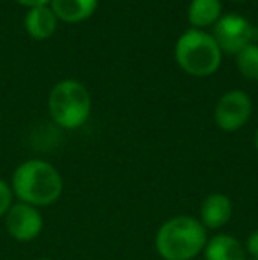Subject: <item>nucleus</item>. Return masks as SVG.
<instances>
[{
  "instance_id": "obj_12",
  "label": "nucleus",
  "mask_w": 258,
  "mask_h": 260,
  "mask_svg": "<svg viewBox=\"0 0 258 260\" xmlns=\"http://www.w3.org/2000/svg\"><path fill=\"white\" fill-rule=\"evenodd\" d=\"M221 18L219 0H191L188 7V20L193 28L202 30L203 27L214 25Z\"/></svg>"
},
{
  "instance_id": "obj_16",
  "label": "nucleus",
  "mask_w": 258,
  "mask_h": 260,
  "mask_svg": "<svg viewBox=\"0 0 258 260\" xmlns=\"http://www.w3.org/2000/svg\"><path fill=\"white\" fill-rule=\"evenodd\" d=\"M18 2L28 7H39V6H48V2H52V0H18Z\"/></svg>"
},
{
  "instance_id": "obj_15",
  "label": "nucleus",
  "mask_w": 258,
  "mask_h": 260,
  "mask_svg": "<svg viewBox=\"0 0 258 260\" xmlns=\"http://www.w3.org/2000/svg\"><path fill=\"white\" fill-rule=\"evenodd\" d=\"M246 251L253 257V260H258V230L249 234L248 241H246Z\"/></svg>"
},
{
  "instance_id": "obj_1",
  "label": "nucleus",
  "mask_w": 258,
  "mask_h": 260,
  "mask_svg": "<svg viewBox=\"0 0 258 260\" xmlns=\"http://www.w3.org/2000/svg\"><path fill=\"white\" fill-rule=\"evenodd\" d=\"M64 182L59 170L43 159H28L13 175V193L20 202L34 207L55 204L62 195Z\"/></svg>"
},
{
  "instance_id": "obj_14",
  "label": "nucleus",
  "mask_w": 258,
  "mask_h": 260,
  "mask_svg": "<svg viewBox=\"0 0 258 260\" xmlns=\"http://www.w3.org/2000/svg\"><path fill=\"white\" fill-rule=\"evenodd\" d=\"M13 206V189L6 181L0 179V216H6Z\"/></svg>"
},
{
  "instance_id": "obj_2",
  "label": "nucleus",
  "mask_w": 258,
  "mask_h": 260,
  "mask_svg": "<svg viewBox=\"0 0 258 260\" xmlns=\"http://www.w3.org/2000/svg\"><path fill=\"white\" fill-rule=\"evenodd\" d=\"M154 244L165 260H193L207 244L205 226L191 216H175L159 226Z\"/></svg>"
},
{
  "instance_id": "obj_11",
  "label": "nucleus",
  "mask_w": 258,
  "mask_h": 260,
  "mask_svg": "<svg viewBox=\"0 0 258 260\" xmlns=\"http://www.w3.org/2000/svg\"><path fill=\"white\" fill-rule=\"evenodd\" d=\"M52 11L57 20L65 23H78L92 16L97 7V0H52Z\"/></svg>"
},
{
  "instance_id": "obj_13",
  "label": "nucleus",
  "mask_w": 258,
  "mask_h": 260,
  "mask_svg": "<svg viewBox=\"0 0 258 260\" xmlns=\"http://www.w3.org/2000/svg\"><path fill=\"white\" fill-rule=\"evenodd\" d=\"M235 57H237V68L241 75L249 80H258V45L251 43Z\"/></svg>"
},
{
  "instance_id": "obj_18",
  "label": "nucleus",
  "mask_w": 258,
  "mask_h": 260,
  "mask_svg": "<svg viewBox=\"0 0 258 260\" xmlns=\"http://www.w3.org/2000/svg\"><path fill=\"white\" fill-rule=\"evenodd\" d=\"M39 260H50V258H39Z\"/></svg>"
},
{
  "instance_id": "obj_4",
  "label": "nucleus",
  "mask_w": 258,
  "mask_h": 260,
  "mask_svg": "<svg viewBox=\"0 0 258 260\" xmlns=\"http://www.w3.org/2000/svg\"><path fill=\"white\" fill-rule=\"evenodd\" d=\"M50 115L65 129L83 126L90 115L92 100L83 83L76 80H64L52 89L48 98Z\"/></svg>"
},
{
  "instance_id": "obj_8",
  "label": "nucleus",
  "mask_w": 258,
  "mask_h": 260,
  "mask_svg": "<svg viewBox=\"0 0 258 260\" xmlns=\"http://www.w3.org/2000/svg\"><path fill=\"white\" fill-rule=\"evenodd\" d=\"M232 206L230 197L223 193H212L202 202L200 207V221L205 229H221L232 219Z\"/></svg>"
},
{
  "instance_id": "obj_5",
  "label": "nucleus",
  "mask_w": 258,
  "mask_h": 260,
  "mask_svg": "<svg viewBox=\"0 0 258 260\" xmlns=\"http://www.w3.org/2000/svg\"><path fill=\"white\" fill-rule=\"evenodd\" d=\"M253 25L241 14H225L214 23L212 38L217 43L221 52L237 55L255 38Z\"/></svg>"
},
{
  "instance_id": "obj_9",
  "label": "nucleus",
  "mask_w": 258,
  "mask_h": 260,
  "mask_svg": "<svg viewBox=\"0 0 258 260\" xmlns=\"http://www.w3.org/2000/svg\"><path fill=\"white\" fill-rule=\"evenodd\" d=\"M205 260H246V250L241 241L228 234H217L203 248Z\"/></svg>"
},
{
  "instance_id": "obj_7",
  "label": "nucleus",
  "mask_w": 258,
  "mask_h": 260,
  "mask_svg": "<svg viewBox=\"0 0 258 260\" xmlns=\"http://www.w3.org/2000/svg\"><path fill=\"white\" fill-rule=\"evenodd\" d=\"M6 226L7 232L13 239L27 243L41 234L43 230V216L38 207L28 206V204L18 202L13 204L6 214Z\"/></svg>"
},
{
  "instance_id": "obj_6",
  "label": "nucleus",
  "mask_w": 258,
  "mask_h": 260,
  "mask_svg": "<svg viewBox=\"0 0 258 260\" xmlns=\"http://www.w3.org/2000/svg\"><path fill=\"white\" fill-rule=\"evenodd\" d=\"M253 103L244 90H228L219 98L214 110V120L223 131H237L249 120Z\"/></svg>"
},
{
  "instance_id": "obj_17",
  "label": "nucleus",
  "mask_w": 258,
  "mask_h": 260,
  "mask_svg": "<svg viewBox=\"0 0 258 260\" xmlns=\"http://www.w3.org/2000/svg\"><path fill=\"white\" fill-rule=\"evenodd\" d=\"M255 147H256V152H258V129H256V133H255Z\"/></svg>"
},
{
  "instance_id": "obj_3",
  "label": "nucleus",
  "mask_w": 258,
  "mask_h": 260,
  "mask_svg": "<svg viewBox=\"0 0 258 260\" xmlns=\"http://www.w3.org/2000/svg\"><path fill=\"white\" fill-rule=\"evenodd\" d=\"M223 52L210 34L198 28L186 30L175 43L177 64L193 76H209L217 71Z\"/></svg>"
},
{
  "instance_id": "obj_10",
  "label": "nucleus",
  "mask_w": 258,
  "mask_h": 260,
  "mask_svg": "<svg viewBox=\"0 0 258 260\" xmlns=\"http://www.w3.org/2000/svg\"><path fill=\"white\" fill-rule=\"evenodd\" d=\"M25 28L38 41L48 39L53 36L57 28V16L48 6L30 7V11L25 16Z\"/></svg>"
}]
</instances>
